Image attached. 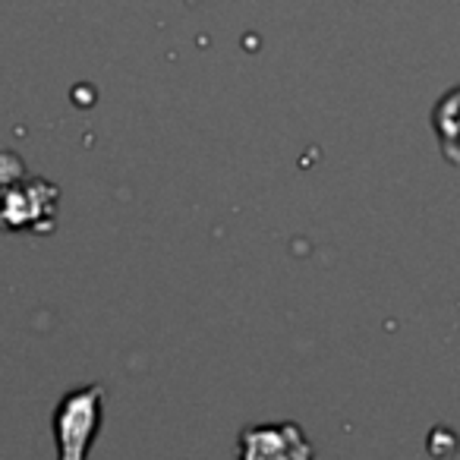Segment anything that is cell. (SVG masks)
<instances>
[{
  "mask_svg": "<svg viewBox=\"0 0 460 460\" xmlns=\"http://www.w3.org/2000/svg\"><path fill=\"white\" fill-rule=\"evenodd\" d=\"M243 460H313V451L296 426L246 429Z\"/></svg>",
  "mask_w": 460,
  "mask_h": 460,
  "instance_id": "7a4b0ae2",
  "label": "cell"
},
{
  "mask_svg": "<svg viewBox=\"0 0 460 460\" xmlns=\"http://www.w3.org/2000/svg\"><path fill=\"white\" fill-rule=\"evenodd\" d=\"M98 407H102V391L85 388L66 394L58 410V435H60V457L64 460H85L92 435L98 426Z\"/></svg>",
  "mask_w": 460,
  "mask_h": 460,
  "instance_id": "6da1fadb",
  "label": "cell"
}]
</instances>
